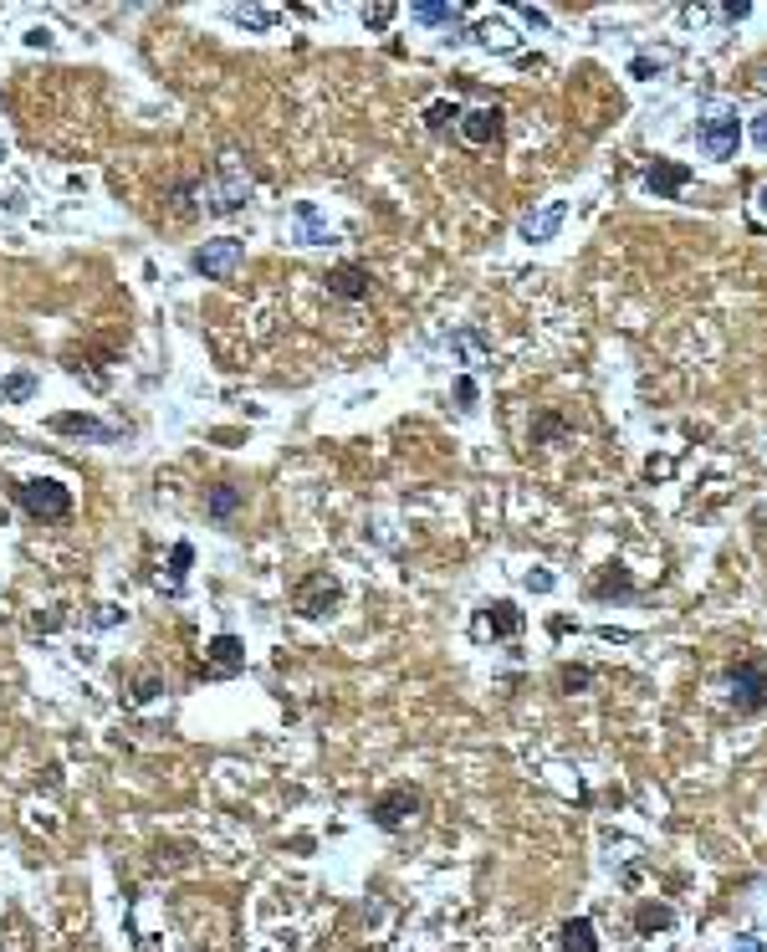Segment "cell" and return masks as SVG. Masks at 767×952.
I'll return each instance as SVG.
<instances>
[{
	"label": "cell",
	"mask_w": 767,
	"mask_h": 952,
	"mask_svg": "<svg viewBox=\"0 0 767 952\" xmlns=\"http://www.w3.org/2000/svg\"><path fill=\"white\" fill-rule=\"evenodd\" d=\"M205 200H200V210H210V215H231V210H241L246 200H251V175H246V159L236 154V149H225L220 154V164H215V180L205 185H195Z\"/></svg>",
	"instance_id": "obj_1"
},
{
	"label": "cell",
	"mask_w": 767,
	"mask_h": 952,
	"mask_svg": "<svg viewBox=\"0 0 767 952\" xmlns=\"http://www.w3.org/2000/svg\"><path fill=\"white\" fill-rule=\"evenodd\" d=\"M737 139H742V118L732 103H711L706 118L696 123V144L706 159H732L737 154Z\"/></svg>",
	"instance_id": "obj_2"
},
{
	"label": "cell",
	"mask_w": 767,
	"mask_h": 952,
	"mask_svg": "<svg viewBox=\"0 0 767 952\" xmlns=\"http://www.w3.org/2000/svg\"><path fill=\"white\" fill-rule=\"evenodd\" d=\"M727 707L742 717H757L767 707V666L762 661H732L727 666Z\"/></svg>",
	"instance_id": "obj_3"
},
{
	"label": "cell",
	"mask_w": 767,
	"mask_h": 952,
	"mask_svg": "<svg viewBox=\"0 0 767 952\" xmlns=\"http://www.w3.org/2000/svg\"><path fill=\"white\" fill-rule=\"evenodd\" d=\"M16 502H21L31 517H41V523H62V517L72 512V492H67L62 482H52V476L21 482V487H16Z\"/></svg>",
	"instance_id": "obj_4"
},
{
	"label": "cell",
	"mask_w": 767,
	"mask_h": 952,
	"mask_svg": "<svg viewBox=\"0 0 767 952\" xmlns=\"http://www.w3.org/2000/svg\"><path fill=\"white\" fill-rule=\"evenodd\" d=\"M241 256H246V246H241L236 236H215V241H205V246H195V256H190V267H195L200 277H210V282H225V277H236V267H241Z\"/></svg>",
	"instance_id": "obj_5"
},
{
	"label": "cell",
	"mask_w": 767,
	"mask_h": 952,
	"mask_svg": "<svg viewBox=\"0 0 767 952\" xmlns=\"http://www.w3.org/2000/svg\"><path fill=\"white\" fill-rule=\"evenodd\" d=\"M338 599H343V584H338L333 574H307V579L292 589L297 615H307V620H323V615H333V610H338Z\"/></svg>",
	"instance_id": "obj_6"
},
{
	"label": "cell",
	"mask_w": 767,
	"mask_h": 952,
	"mask_svg": "<svg viewBox=\"0 0 767 952\" xmlns=\"http://www.w3.org/2000/svg\"><path fill=\"white\" fill-rule=\"evenodd\" d=\"M415 814H420V789H410V784L384 789V794L374 799V809H369V819H374L379 830H404Z\"/></svg>",
	"instance_id": "obj_7"
},
{
	"label": "cell",
	"mask_w": 767,
	"mask_h": 952,
	"mask_svg": "<svg viewBox=\"0 0 767 952\" xmlns=\"http://www.w3.org/2000/svg\"><path fill=\"white\" fill-rule=\"evenodd\" d=\"M696 180V169L681 164V159H650L645 164V190L655 200H681V190Z\"/></svg>",
	"instance_id": "obj_8"
},
{
	"label": "cell",
	"mask_w": 767,
	"mask_h": 952,
	"mask_svg": "<svg viewBox=\"0 0 767 952\" xmlns=\"http://www.w3.org/2000/svg\"><path fill=\"white\" fill-rule=\"evenodd\" d=\"M563 221H568V200H548V205H537V210L522 215V221H517V236H522L527 246H543V241H558Z\"/></svg>",
	"instance_id": "obj_9"
},
{
	"label": "cell",
	"mask_w": 767,
	"mask_h": 952,
	"mask_svg": "<svg viewBox=\"0 0 767 952\" xmlns=\"http://www.w3.org/2000/svg\"><path fill=\"white\" fill-rule=\"evenodd\" d=\"M502 128H507V113L491 103V108H471V113H461L456 134H461L471 149H491V144H502Z\"/></svg>",
	"instance_id": "obj_10"
},
{
	"label": "cell",
	"mask_w": 767,
	"mask_h": 952,
	"mask_svg": "<svg viewBox=\"0 0 767 952\" xmlns=\"http://www.w3.org/2000/svg\"><path fill=\"white\" fill-rule=\"evenodd\" d=\"M522 625H527V615L517 610L512 599H491L486 610H481V620H476V635H491V640H512V635H522Z\"/></svg>",
	"instance_id": "obj_11"
},
{
	"label": "cell",
	"mask_w": 767,
	"mask_h": 952,
	"mask_svg": "<svg viewBox=\"0 0 767 952\" xmlns=\"http://www.w3.org/2000/svg\"><path fill=\"white\" fill-rule=\"evenodd\" d=\"M369 292H374L369 267H358V262H338V267L328 272V297H338V302H364Z\"/></svg>",
	"instance_id": "obj_12"
},
{
	"label": "cell",
	"mask_w": 767,
	"mask_h": 952,
	"mask_svg": "<svg viewBox=\"0 0 767 952\" xmlns=\"http://www.w3.org/2000/svg\"><path fill=\"white\" fill-rule=\"evenodd\" d=\"M246 666V645L236 635H215L205 645V676H236Z\"/></svg>",
	"instance_id": "obj_13"
},
{
	"label": "cell",
	"mask_w": 767,
	"mask_h": 952,
	"mask_svg": "<svg viewBox=\"0 0 767 952\" xmlns=\"http://www.w3.org/2000/svg\"><path fill=\"white\" fill-rule=\"evenodd\" d=\"M292 241H297V246H328V241H333V231L323 226V215H318V205H312V200L292 205Z\"/></svg>",
	"instance_id": "obj_14"
},
{
	"label": "cell",
	"mask_w": 767,
	"mask_h": 952,
	"mask_svg": "<svg viewBox=\"0 0 767 952\" xmlns=\"http://www.w3.org/2000/svg\"><path fill=\"white\" fill-rule=\"evenodd\" d=\"M589 594H594V599H635L640 584H635V574H629L624 564H604V569L594 574Z\"/></svg>",
	"instance_id": "obj_15"
},
{
	"label": "cell",
	"mask_w": 767,
	"mask_h": 952,
	"mask_svg": "<svg viewBox=\"0 0 767 952\" xmlns=\"http://www.w3.org/2000/svg\"><path fill=\"white\" fill-rule=\"evenodd\" d=\"M445 343H450V354H456L461 364H471V369H486V364H491V343H486V338H481V328H471V323H466V328H456Z\"/></svg>",
	"instance_id": "obj_16"
},
{
	"label": "cell",
	"mask_w": 767,
	"mask_h": 952,
	"mask_svg": "<svg viewBox=\"0 0 767 952\" xmlns=\"http://www.w3.org/2000/svg\"><path fill=\"white\" fill-rule=\"evenodd\" d=\"M410 16H415L420 26H435V31H456V26L466 21V11L450 6V0H415Z\"/></svg>",
	"instance_id": "obj_17"
},
{
	"label": "cell",
	"mask_w": 767,
	"mask_h": 952,
	"mask_svg": "<svg viewBox=\"0 0 767 952\" xmlns=\"http://www.w3.org/2000/svg\"><path fill=\"white\" fill-rule=\"evenodd\" d=\"M57 436H87V441H113L118 430L113 425H103V420H93V415H52L47 420Z\"/></svg>",
	"instance_id": "obj_18"
},
{
	"label": "cell",
	"mask_w": 767,
	"mask_h": 952,
	"mask_svg": "<svg viewBox=\"0 0 767 952\" xmlns=\"http://www.w3.org/2000/svg\"><path fill=\"white\" fill-rule=\"evenodd\" d=\"M558 947H563V952H599L594 922H589V917H568V922L558 927Z\"/></svg>",
	"instance_id": "obj_19"
},
{
	"label": "cell",
	"mask_w": 767,
	"mask_h": 952,
	"mask_svg": "<svg viewBox=\"0 0 767 952\" xmlns=\"http://www.w3.org/2000/svg\"><path fill=\"white\" fill-rule=\"evenodd\" d=\"M241 502H246V487H231V482H220V487H210V497H205V512L215 517V523H231V517L241 512Z\"/></svg>",
	"instance_id": "obj_20"
},
{
	"label": "cell",
	"mask_w": 767,
	"mask_h": 952,
	"mask_svg": "<svg viewBox=\"0 0 767 952\" xmlns=\"http://www.w3.org/2000/svg\"><path fill=\"white\" fill-rule=\"evenodd\" d=\"M670 927H675V912L665 901H640L635 906V932L640 937H655V932H670Z\"/></svg>",
	"instance_id": "obj_21"
},
{
	"label": "cell",
	"mask_w": 767,
	"mask_h": 952,
	"mask_svg": "<svg viewBox=\"0 0 767 952\" xmlns=\"http://www.w3.org/2000/svg\"><path fill=\"white\" fill-rule=\"evenodd\" d=\"M573 436V425L558 415V410H543L532 420V446H558V441H568Z\"/></svg>",
	"instance_id": "obj_22"
},
{
	"label": "cell",
	"mask_w": 767,
	"mask_h": 952,
	"mask_svg": "<svg viewBox=\"0 0 767 952\" xmlns=\"http://www.w3.org/2000/svg\"><path fill=\"white\" fill-rule=\"evenodd\" d=\"M476 41H481L486 52H502V57H512V52H517V31H512L507 21H486V26L476 31Z\"/></svg>",
	"instance_id": "obj_23"
},
{
	"label": "cell",
	"mask_w": 767,
	"mask_h": 952,
	"mask_svg": "<svg viewBox=\"0 0 767 952\" xmlns=\"http://www.w3.org/2000/svg\"><path fill=\"white\" fill-rule=\"evenodd\" d=\"M589 686H594V666H583V661L558 666V691L563 697H578V691H589Z\"/></svg>",
	"instance_id": "obj_24"
},
{
	"label": "cell",
	"mask_w": 767,
	"mask_h": 952,
	"mask_svg": "<svg viewBox=\"0 0 767 952\" xmlns=\"http://www.w3.org/2000/svg\"><path fill=\"white\" fill-rule=\"evenodd\" d=\"M36 395V374L31 369H16V374H6V384H0V400L6 405H26Z\"/></svg>",
	"instance_id": "obj_25"
},
{
	"label": "cell",
	"mask_w": 767,
	"mask_h": 952,
	"mask_svg": "<svg viewBox=\"0 0 767 952\" xmlns=\"http://www.w3.org/2000/svg\"><path fill=\"white\" fill-rule=\"evenodd\" d=\"M190 564H195V548H190V543H174V548H169V594H179Z\"/></svg>",
	"instance_id": "obj_26"
},
{
	"label": "cell",
	"mask_w": 767,
	"mask_h": 952,
	"mask_svg": "<svg viewBox=\"0 0 767 952\" xmlns=\"http://www.w3.org/2000/svg\"><path fill=\"white\" fill-rule=\"evenodd\" d=\"M675 62V52H640L635 62H629V77H640V82H650V77H660L665 67Z\"/></svg>",
	"instance_id": "obj_27"
},
{
	"label": "cell",
	"mask_w": 767,
	"mask_h": 952,
	"mask_svg": "<svg viewBox=\"0 0 767 952\" xmlns=\"http://www.w3.org/2000/svg\"><path fill=\"white\" fill-rule=\"evenodd\" d=\"M231 21H241L246 31H272V26H277V11H266V6H236Z\"/></svg>",
	"instance_id": "obj_28"
},
{
	"label": "cell",
	"mask_w": 767,
	"mask_h": 952,
	"mask_svg": "<svg viewBox=\"0 0 767 952\" xmlns=\"http://www.w3.org/2000/svg\"><path fill=\"white\" fill-rule=\"evenodd\" d=\"M450 123H461V108H456V103H445V98H440V103L425 108V128H430V134H445Z\"/></svg>",
	"instance_id": "obj_29"
},
{
	"label": "cell",
	"mask_w": 767,
	"mask_h": 952,
	"mask_svg": "<svg viewBox=\"0 0 767 952\" xmlns=\"http://www.w3.org/2000/svg\"><path fill=\"white\" fill-rule=\"evenodd\" d=\"M159 691H164V681H159L154 671H144L139 681H133V691H128V707H149V702L159 697Z\"/></svg>",
	"instance_id": "obj_30"
},
{
	"label": "cell",
	"mask_w": 767,
	"mask_h": 952,
	"mask_svg": "<svg viewBox=\"0 0 767 952\" xmlns=\"http://www.w3.org/2000/svg\"><path fill=\"white\" fill-rule=\"evenodd\" d=\"M394 16H399L394 6H364V26H369V31H389Z\"/></svg>",
	"instance_id": "obj_31"
},
{
	"label": "cell",
	"mask_w": 767,
	"mask_h": 952,
	"mask_svg": "<svg viewBox=\"0 0 767 952\" xmlns=\"http://www.w3.org/2000/svg\"><path fill=\"white\" fill-rule=\"evenodd\" d=\"M62 625H67V610H62V604H52V610H41V615H36V630H41V635H52V630H62Z\"/></svg>",
	"instance_id": "obj_32"
},
{
	"label": "cell",
	"mask_w": 767,
	"mask_h": 952,
	"mask_svg": "<svg viewBox=\"0 0 767 952\" xmlns=\"http://www.w3.org/2000/svg\"><path fill=\"white\" fill-rule=\"evenodd\" d=\"M476 395H481L476 379H471V374H461V379H456V400H461V410H476Z\"/></svg>",
	"instance_id": "obj_33"
},
{
	"label": "cell",
	"mask_w": 767,
	"mask_h": 952,
	"mask_svg": "<svg viewBox=\"0 0 767 952\" xmlns=\"http://www.w3.org/2000/svg\"><path fill=\"white\" fill-rule=\"evenodd\" d=\"M522 584H527V589H532V594H553V589H558V579H553V574H548V569H532V574H527V579H522Z\"/></svg>",
	"instance_id": "obj_34"
},
{
	"label": "cell",
	"mask_w": 767,
	"mask_h": 952,
	"mask_svg": "<svg viewBox=\"0 0 767 952\" xmlns=\"http://www.w3.org/2000/svg\"><path fill=\"white\" fill-rule=\"evenodd\" d=\"M118 620H123L118 604H98V615H93V625H98V630H108V625H118Z\"/></svg>",
	"instance_id": "obj_35"
},
{
	"label": "cell",
	"mask_w": 767,
	"mask_h": 952,
	"mask_svg": "<svg viewBox=\"0 0 767 952\" xmlns=\"http://www.w3.org/2000/svg\"><path fill=\"white\" fill-rule=\"evenodd\" d=\"M670 471H675L670 456H650V461H645V476H650V482H655V476H670Z\"/></svg>",
	"instance_id": "obj_36"
},
{
	"label": "cell",
	"mask_w": 767,
	"mask_h": 952,
	"mask_svg": "<svg viewBox=\"0 0 767 952\" xmlns=\"http://www.w3.org/2000/svg\"><path fill=\"white\" fill-rule=\"evenodd\" d=\"M517 21H527V26H537V31H548V16L537 11V6H517Z\"/></svg>",
	"instance_id": "obj_37"
},
{
	"label": "cell",
	"mask_w": 767,
	"mask_h": 952,
	"mask_svg": "<svg viewBox=\"0 0 767 952\" xmlns=\"http://www.w3.org/2000/svg\"><path fill=\"white\" fill-rule=\"evenodd\" d=\"M752 144L767 154V113H752Z\"/></svg>",
	"instance_id": "obj_38"
},
{
	"label": "cell",
	"mask_w": 767,
	"mask_h": 952,
	"mask_svg": "<svg viewBox=\"0 0 767 952\" xmlns=\"http://www.w3.org/2000/svg\"><path fill=\"white\" fill-rule=\"evenodd\" d=\"M599 640H609V645H629V640H635V630H614V625H599Z\"/></svg>",
	"instance_id": "obj_39"
},
{
	"label": "cell",
	"mask_w": 767,
	"mask_h": 952,
	"mask_svg": "<svg viewBox=\"0 0 767 952\" xmlns=\"http://www.w3.org/2000/svg\"><path fill=\"white\" fill-rule=\"evenodd\" d=\"M711 16H721V21H747V16H752V6H716Z\"/></svg>",
	"instance_id": "obj_40"
},
{
	"label": "cell",
	"mask_w": 767,
	"mask_h": 952,
	"mask_svg": "<svg viewBox=\"0 0 767 952\" xmlns=\"http://www.w3.org/2000/svg\"><path fill=\"white\" fill-rule=\"evenodd\" d=\"M732 952H767V947H762V937H737Z\"/></svg>",
	"instance_id": "obj_41"
},
{
	"label": "cell",
	"mask_w": 767,
	"mask_h": 952,
	"mask_svg": "<svg viewBox=\"0 0 767 952\" xmlns=\"http://www.w3.org/2000/svg\"><path fill=\"white\" fill-rule=\"evenodd\" d=\"M26 47H52V31H41V26L26 31Z\"/></svg>",
	"instance_id": "obj_42"
},
{
	"label": "cell",
	"mask_w": 767,
	"mask_h": 952,
	"mask_svg": "<svg viewBox=\"0 0 767 952\" xmlns=\"http://www.w3.org/2000/svg\"><path fill=\"white\" fill-rule=\"evenodd\" d=\"M757 210H762V215H767V180H762V185H757Z\"/></svg>",
	"instance_id": "obj_43"
},
{
	"label": "cell",
	"mask_w": 767,
	"mask_h": 952,
	"mask_svg": "<svg viewBox=\"0 0 767 952\" xmlns=\"http://www.w3.org/2000/svg\"><path fill=\"white\" fill-rule=\"evenodd\" d=\"M0 164H6V144H0Z\"/></svg>",
	"instance_id": "obj_44"
},
{
	"label": "cell",
	"mask_w": 767,
	"mask_h": 952,
	"mask_svg": "<svg viewBox=\"0 0 767 952\" xmlns=\"http://www.w3.org/2000/svg\"><path fill=\"white\" fill-rule=\"evenodd\" d=\"M762 88H767V67H762Z\"/></svg>",
	"instance_id": "obj_45"
}]
</instances>
